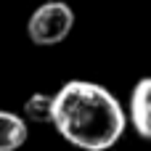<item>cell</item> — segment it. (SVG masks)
<instances>
[{"label":"cell","mask_w":151,"mask_h":151,"mask_svg":"<svg viewBox=\"0 0 151 151\" xmlns=\"http://www.w3.org/2000/svg\"><path fill=\"white\" fill-rule=\"evenodd\" d=\"M122 104L98 82L69 80L56 93L53 127L82 151H106L125 133Z\"/></svg>","instance_id":"1"},{"label":"cell","mask_w":151,"mask_h":151,"mask_svg":"<svg viewBox=\"0 0 151 151\" xmlns=\"http://www.w3.org/2000/svg\"><path fill=\"white\" fill-rule=\"evenodd\" d=\"M72 27H74V11L64 0L42 3L27 21V32L35 45H58L69 37Z\"/></svg>","instance_id":"2"},{"label":"cell","mask_w":151,"mask_h":151,"mask_svg":"<svg viewBox=\"0 0 151 151\" xmlns=\"http://www.w3.org/2000/svg\"><path fill=\"white\" fill-rule=\"evenodd\" d=\"M130 125L133 130L151 141V77H143L135 82L133 93H130Z\"/></svg>","instance_id":"3"},{"label":"cell","mask_w":151,"mask_h":151,"mask_svg":"<svg viewBox=\"0 0 151 151\" xmlns=\"http://www.w3.org/2000/svg\"><path fill=\"white\" fill-rule=\"evenodd\" d=\"M27 119L0 109V151H19L27 143Z\"/></svg>","instance_id":"4"},{"label":"cell","mask_w":151,"mask_h":151,"mask_svg":"<svg viewBox=\"0 0 151 151\" xmlns=\"http://www.w3.org/2000/svg\"><path fill=\"white\" fill-rule=\"evenodd\" d=\"M24 119L35 125H53L56 119V96L48 93H32L24 101Z\"/></svg>","instance_id":"5"}]
</instances>
